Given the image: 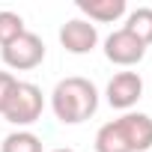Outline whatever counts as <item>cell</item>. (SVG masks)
I'll list each match as a JSON object with an SVG mask.
<instances>
[{
    "label": "cell",
    "instance_id": "9",
    "mask_svg": "<svg viewBox=\"0 0 152 152\" xmlns=\"http://www.w3.org/2000/svg\"><path fill=\"white\" fill-rule=\"evenodd\" d=\"M0 152H42V137L27 128H15L3 137Z\"/></svg>",
    "mask_w": 152,
    "mask_h": 152
},
{
    "label": "cell",
    "instance_id": "3",
    "mask_svg": "<svg viewBox=\"0 0 152 152\" xmlns=\"http://www.w3.org/2000/svg\"><path fill=\"white\" fill-rule=\"evenodd\" d=\"M0 57L12 72H30L36 66H42L45 60V42L36 33H21L15 42H9L6 48H0Z\"/></svg>",
    "mask_w": 152,
    "mask_h": 152
},
{
    "label": "cell",
    "instance_id": "10",
    "mask_svg": "<svg viewBox=\"0 0 152 152\" xmlns=\"http://www.w3.org/2000/svg\"><path fill=\"white\" fill-rule=\"evenodd\" d=\"M96 152H131L125 137H122V131H119V125H116V119L104 122L96 131Z\"/></svg>",
    "mask_w": 152,
    "mask_h": 152
},
{
    "label": "cell",
    "instance_id": "8",
    "mask_svg": "<svg viewBox=\"0 0 152 152\" xmlns=\"http://www.w3.org/2000/svg\"><path fill=\"white\" fill-rule=\"evenodd\" d=\"M78 9L90 18V24H93V21H99V24H113V21H119V18L128 12L125 0H78Z\"/></svg>",
    "mask_w": 152,
    "mask_h": 152
},
{
    "label": "cell",
    "instance_id": "4",
    "mask_svg": "<svg viewBox=\"0 0 152 152\" xmlns=\"http://www.w3.org/2000/svg\"><path fill=\"white\" fill-rule=\"evenodd\" d=\"M104 57H107L113 66L128 69V66H137V63L146 57V45H143L134 33H128L125 27H119V30H113V33L104 39Z\"/></svg>",
    "mask_w": 152,
    "mask_h": 152
},
{
    "label": "cell",
    "instance_id": "2",
    "mask_svg": "<svg viewBox=\"0 0 152 152\" xmlns=\"http://www.w3.org/2000/svg\"><path fill=\"white\" fill-rule=\"evenodd\" d=\"M42 110H45V96H42V90H39L36 84H30V81H18V87H15V93H12L6 110L0 113V116H3L9 125H15V128H27V125L39 122Z\"/></svg>",
    "mask_w": 152,
    "mask_h": 152
},
{
    "label": "cell",
    "instance_id": "5",
    "mask_svg": "<svg viewBox=\"0 0 152 152\" xmlns=\"http://www.w3.org/2000/svg\"><path fill=\"white\" fill-rule=\"evenodd\" d=\"M104 96H107V104L110 107L128 113L140 102V96H143V78H140L137 72H116L113 78L107 81Z\"/></svg>",
    "mask_w": 152,
    "mask_h": 152
},
{
    "label": "cell",
    "instance_id": "7",
    "mask_svg": "<svg viewBox=\"0 0 152 152\" xmlns=\"http://www.w3.org/2000/svg\"><path fill=\"white\" fill-rule=\"evenodd\" d=\"M125 143L131 152H149L152 149V116L149 113H137V110H128L116 119Z\"/></svg>",
    "mask_w": 152,
    "mask_h": 152
},
{
    "label": "cell",
    "instance_id": "6",
    "mask_svg": "<svg viewBox=\"0 0 152 152\" xmlns=\"http://www.w3.org/2000/svg\"><path fill=\"white\" fill-rule=\"evenodd\" d=\"M60 45L69 54H90L99 45V30L87 18H72L60 27Z\"/></svg>",
    "mask_w": 152,
    "mask_h": 152
},
{
    "label": "cell",
    "instance_id": "13",
    "mask_svg": "<svg viewBox=\"0 0 152 152\" xmlns=\"http://www.w3.org/2000/svg\"><path fill=\"white\" fill-rule=\"evenodd\" d=\"M15 87H18V78H15V75H12V72H0V113L6 110V104H9Z\"/></svg>",
    "mask_w": 152,
    "mask_h": 152
},
{
    "label": "cell",
    "instance_id": "14",
    "mask_svg": "<svg viewBox=\"0 0 152 152\" xmlns=\"http://www.w3.org/2000/svg\"><path fill=\"white\" fill-rule=\"evenodd\" d=\"M51 152H75V149H69V146H57V149H51Z\"/></svg>",
    "mask_w": 152,
    "mask_h": 152
},
{
    "label": "cell",
    "instance_id": "1",
    "mask_svg": "<svg viewBox=\"0 0 152 152\" xmlns=\"http://www.w3.org/2000/svg\"><path fill=\"white\" fill-rule=\"evenodd\" d=\"M51 110L63 125H81L99 110V90L93 81L72 75V78L57 81L51 93Z\"/></svg>",
    "mask_w": 152,
    "mask_h": 152
},
{
    "label": "cell",
    "instance_id": "11",
    "mask_svg": "<svg viewBox=\"0 0 152 152\" xmlns=\"http://www.w3.org/2000/svg\"><path fill=\"white\" fill-rule=\"evenodd\" d=\"M125 30L134 33V36L149 48V45H152V9H149V6H140V9L128 12V18H125Z\"/></svg>",
    "mask_w": 152,
    "mask_h": 152
},
{
    "label": "cell",
    "instance_id": "12",
    "mask_svg": "<svg viewBox=\"0 0 152 152\" xmlns=\"http://www.w3.org/2000/svg\"><path fill=\"white\" fill-rule=\"evenodd\" d=\"M21 33H27V27H24V18H21L18 12H9V9H3V12H0V48H6L9 42H15Z\"/></svg>",
    "mask_w": 152,
    "mask_h": 152
}]
</instances>
